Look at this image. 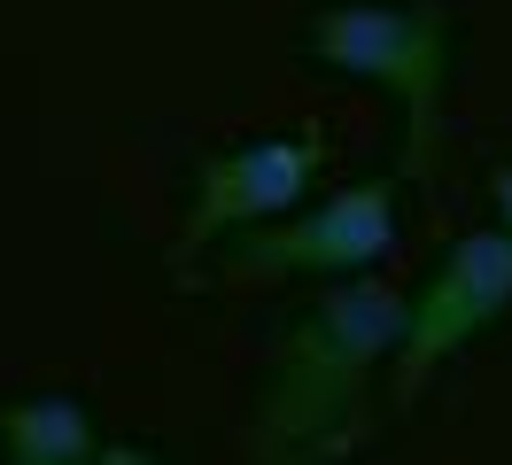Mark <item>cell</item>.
Returning a JSON list of instances; mask_svg holds the SVG:
<instances>
[{
	"label": "cell",
	"instance_id": "cell-1",
	"mask_svg": "<svg viewBox=\"0 0 512 465\" xmlns=\"http://www.w3.org/2000/svg\"><path fill=\"white\" fill-rule=\"evenodd\" d=\"M404 326H412V295L388 287L381 272L326 279V295H311L272 349L264 396H256V450L264 458L342 450L373 403V380L396 372Z\"/></svg>",
	"mask_w": 512,
	"mask_h": 465
},
{
	"label": "cell",
	"instance_id": "cell-2",
	"mask_svg": "<svg viewBox=\"0 0 512 465\" xmlns=\"http://www.w3.org/2000/svg\"><path fill=\"white\" fill-rule=\"evenodd\" d=\"M303 55L326 78L381 93L396 109V171L427 179L450 109V62H458L443 8L435 0H326L303 24Z\"/></svg>",
	"mask_w": 512,
	"mask_h": 465
},
{
	"label": "cell",
	"instance_id": "cell-3",
	"mask_svg": "<svg viewBox=\"0 0 512 465\" xmlns=\"http://www.w3.org/2000/svg\"><path fill=\"white\" fill-rule=\"evenodd\" d=\"M512 318V233L489 225V233H458V241L435 256V272L419 279L412 295V326H404V349H396V388L419 396L450 357H466L474 341H489Z\"/></svg>",
	"mask_w": 512,
	"mask_h": 465
},
{
	"label": "cell",
	"instance_id": "cell-4",
	"mask_svg": "<svg viewBox=\"0 0 512 465\" xmlns=\"http://www.w3.org/2000/svg\"><path fill=\"white\" fill-rule=\"evenodd\" d=\"M396 179H357L342 194H319L288 210L280 225H256L241 233L233 264L241 272H311V279H350V272H373L388 248H396Z\"/></svg>",
	"mask_w": 512,
	"mask_h": 465
},
{
	"label": "cell",
	"instance_id": "cell-5",
	"mask_svg": "<svg viewBox=\"0 0 512 465\" xmlns=\"http://www.w3.org/2000/svg\"><path fill=\"white\" fill-rule=\"evenodd\" d=\"M319 140L311 132H264V140H241V148H218L202 171H194V202H187V248L210 241H241L256 225H280L288 210L311 202V179H319Z\"/></svg>",
	"mask_w": 512,
	"mask_h": 465
},
{
	"label": "cell",
	"instance_id": "cell-6",
	"mask_svg": "<svg viewBox=\"0 0 512 465\" xmlns=\"http://www.w3.org/2000/svg\"><path fill=\"white\" fill-rule=\"evenodd\" d=\"M0 458L8 465H101L109 434L101 411L70 388H24L0 403Z\"/></svg>",
	"mask_w": 512,
	"mask_h": 465
},
{
	"label": "cell",
	"instance_id": "cell-7",
	"mask_svg": "<svg viewBox=\"0 0 512 465\" xmlns=\"http://www.w3.org/2000/svg\"><path fill=\"white\" fill-rule=\"evenodd\" d=\"M489 210H497V225L512 233V163H497V171H489Z\"/></svg>",
	"mask_w": 512,
	"mask_h": 465
}]
</instances>
